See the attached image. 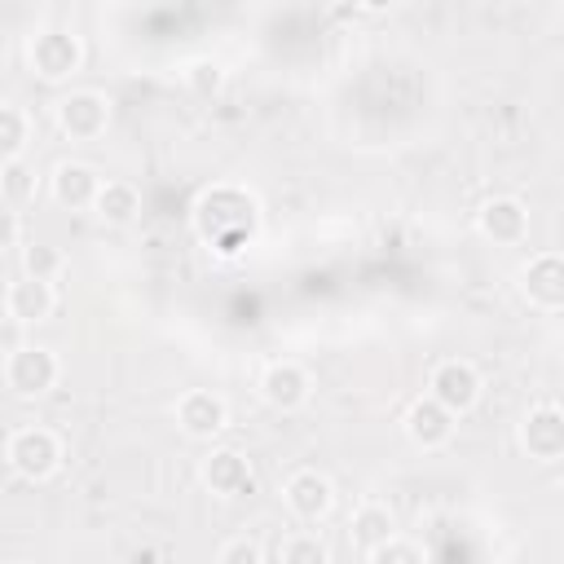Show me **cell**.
<instances>
[{"instance_id": "cell-1", "label": "cell", "mask_w": 564, "mask_h": 564, "mask_svg": "<svg viewBox=\"0 0 564 564\" xmlns=\"http://www.w3.org/2000/svg\"><path fill=\"white\" fill-rule=\"evenodd\" d=\"M256 220H260L256 198L234 185H216L194 203V229L220 256H238L256 238Z\"/></svg>"}, {"instance_id": "cell-2", "label": "cell", "mask_w": 564, "mask_h": 564, "mask_svg": "<svg viewBox=\"0 0 564 564\" xmlns=\"http://www.w3.org/2000/svg\"><path fill=\"white\" fill-rule=\"evenodd\" d=\"M4 458L22 480H48L62 463V441L48 427H18L4 445Z\"/></svg>"}, {"instance_id": "cell-3", "label": "cell", "mask_w": 564, "mask_h": 564, "mask_svg": "<svg viewBox=\"0 0 564 564\" xmlns=\"http://www.w3.org/2000/svg\"><path fill=\"white\" fill-rule=\"evenodd\" d=\"M57 375H62V366H57L53 348H40V344H22V348H13L9 361H4V388H9L13 397H22V401L44 397V392L57 383Z\"/></svg>"}, {"instance_id": "cell-4", "label": "cell", "mask_w": 564, "mask_h": 564, "mask_svg": "<svg viewBox=\"0 0 564 564\" xmlns=\"http://www.w3.org/2000/svg\"><path fill=\"white\" fill-rule=\"evenodd\" d=\"M480 388H485V383H480V370H476L471 361H463V357H445V361H436L432 375H427V397L441 401L454 419L467 414V410H476Z\"/></svg>"}, {"instance_id": "cell-5", "label": "cell", "mask_w": 564, "mask_h": 564, "mask_svg": "<svg viewBox=\"0 0 564 564\" xmlns=\"http://www.w3.org/2000/svg\"><path fill=\"white\" fill-rule=\"evenodd\" d=\"M26 62L40 79H66L79 70L84 62V48H79V35L62 31V26H44L26 40Z\"/></svg>"}, {"instance_id": "cell-6", "label": "cell", "mask_w": 564, "mask_h": 564, "mask_svg": "<svg viewBox=\"0 0 564 564\" xmlns=\"http://www.w3.org/2000/svg\"><path fill=\"white\" fill-rule=\"evenodd\" d=\"M53 119H57V132L70 137V141H97L110 123V101L93 88H75L66 97H57L53 106Z\"/></svg>"}, {"instance_id": "cell-7", "label": "cell", "mask_w": 564, "mask_h": 564, "mask_svg": "<svg viewBox=\"0 0 564 564\" xmlns=\"http://www.w3.org/2000/svg\"><path fill=\"white\" fill-rule=\"evenodd\" d=\"M282 502H286V511H291L295 520L317 524V520H326L330 507H335V485H330V476H322L317 467H300V471L286 476Z\"/></svg>"}, {"instance_id": "cell-8", "label": "cell", "mask_w": 564, "mask_h": 564, "mask_svg": "<svg viewBox=\"0 0 564 564\" xmlns=\"http://www.w3.org/2000/svg\"><path fill=\"white\" fill-rule=\"evenodd\" d=\"M520 445L529 458L538 463H555L564 458V405L542 401L520 419Z\"/></svg>"}, {"instance_id": "cell-9", "label": "cell", "mask_w": 564, "mask_h": 564, "mask_svg": "<svg viewBox=\"0 0 564 564\" xmlns=\"http://www.w3.org/2000/svg\"><path fill=\"white\" fill-rule=\"evenodd\" d=\"M520 295L533 308H564V251H542L520 269Z\"/></svg>"}, {"instance_id": "cell-10", "label": "cell", "mask_w": 564, "mask_h": 564, "mask_svg": "<svg viewBox=\"0 0 564 564\" xmlns=\"http://www.w3.org/2000/svg\"><path fill=\"white\" fill-rule=\"evenodd\" d=\"M176 427H181L185 436H194V441H212L216 432L229 427V405H225V397H216V392H207V388L181 392V401H176Z\"/></svg>"}, {"instance_id": "cell-11", "label": "cell", "mask_w": 564, "mask_h": 564, "mask_svg": "<svg viewBox=\"0 0 564 564\" xmlns=\"http://www.w3.org/2000/svg\"><path fill=\"white\" fill-rule=\"evenodd\" d=\"M476 229H480L489 242H498V247H516V242H524V234H529V207H524L516 194H494L489 203H480Z\"/></svg>"}, {"instance_id": "cell-12", "label": "cell", "mask_w": 564, "mask_h": 564, "mask_svg": "<svg viewBox=\"0 0 564 564\" xmlns=\"http://www.w3.org/2000/svg\"><path fill=\"white\" fill-rule=\"evenodd\" d=\"M101 185H106V181H101L88 163H57L53 176H48L53 203H57V207H70V212H93Z\"/></svg>"}, {"instance_id": "cell-13", "label": "cell", "mask_w": 564, "mask_h": 564, "mask_svg": "<svg viewBox=\"0 0 564 564\" xmlns=\"http://www.w3.org/2000/svg\"><path fill=\"white\" fill-rule=\"evenodd\" d=\"M308 392H313V379H308V370L295 366V361H273V366L260 375V397H264V405H273V410H282V414L300 410V405L308 401Z\"/></svg>"}, {"instance_id": "cell-14", "label": "cell", "mask_w": 564, "mask_h": 564, "mask_svg": "<svg viewBox=\"0 0 564 564\" xmlns=\"http://www.w3.org/2000/svg\"><path fill=\"white\" fill-rule=\"evenodd\" d=\"M401 427H405V436H410L419 449H441V445L454 436V414H449L441 401L419 397V401H410Z\"/></svg>"}, {"instance_id": "cell-15", "label": "cell", "mask_w": 564, "mask_h": 564, "mask_svg": "<svg viewBox=\"0 0 564 564\" xmlns=\"http://www.w3.org/2000/svg\"><path fill=\"white\" fill-rule=\"evenodd\" d=\"M4 308H9V317H13L18 326H40V322L53 317V308H57V291H53V282L18 278V282H9Z\"/></svg>"}, {"instance_id": "cell-16", "label": "cell", "mask_w": 564, "mask_h": 564, "mask_svg": "<svg viewBox=\"0 0 564 564\" xmlns=\"http://www.w3.org/2000/svg\"><path fill=\"white\" fill-rule=\"evenodd\" d=\"M198 476H203V485H207L212 494H220V498H238V494L251 489V463H247V454H238V449H212V454L203 458Z\"/></svg>"}, {"instance_id": "cell-17", "label": "cell", "mask_w": 564, "mask_h": 564, "mask_svg": "<svg viewBox=\"0 0 564 564\" xmlns=\"http://www.w3.org/2000/svg\"><path fill=\"white\" fill-rule=\"evenodd\" d=\"M348 538L361 555H375L379 546H388L397 538V516L383 507V502H361L348 520Z\"/></svg>"}, {"instance_id": "cell-18", "label": "cell", "mask_w": 564, "mask_h": 564, "mask_svg": "<svg viewBox=\"0 0 564 564\" xmlns=\"http://www.w3.org/2000/svg\"><path fill=\"white\" fill-rule=\"evenodd\" d=\"M137 212H141V198H137V189L128 181H106L101 194H97V203H93V216L101 225H115V229L119 225H132Z\"/></svg>"}, {"instance_id": "cell-19", "label": "cell", "mask_w": 564, "mask_h": 564, "mask_svg": "<svg viewBox=\"0 0 564 564\" xmlns=\"http://www.w3.org/2000/svg\"><path fill=\"white\" fill-rule=\"evenodd\" d=\"M26 141H31V119H26V110H22L18 101H4V106H0V154H4V163H18L22 150H26Z\"/></svg>"}, {"instance_id": "cell-20", "label": "cell", "mask_w": 564, "mask_h": 564, "mask_svg": "<svg viewBox=\"0 0 564 564\" xmlns=\"http://www.w3.org/2000/svg\"><path fill=\"white\" fill-rule=\"evenodd\" d=\"M278 564H330V551L322 538L313 533H291L282 546H278Z\"/></svg>"}, {"instance_id": "cell-21", "label": "cell", "mask_w": 564, "mask_h": 564, "mask_svg": "<svg viewBox=\"0 0 564 564\" xmlns=\"http://www.w3.org/2000/svg\"><path fill=\"white\" fill-rule=\"evenodd\" d=\"M57 273H62V256H57V247H48V242H26V247H22V278L53 282Z\"/></svg>"}, {"instance_id": "cell-22", "label": "cell", "mask_w": 564, "mask_h": 564, "mask_svg": "<svg viewBox=\"0 0 564 564\" xmlns=\"http://www.w3.org/2000/svg\"><path fill=\"white\" fill-rule=\"evenodd\" d=\"M0 189H4V203H9V212H13V207H22V203L31 198V189H35V176L26 172V163H22V159L0 167Z\"/></svg>"}, {"instance_id": "cell-23", "label": "cell", "mask_w": 564, "mask_h": 564, "mask_svg": "<svg viewBox=\"0 0 564 564\" xmlns=\"http://www.w3.org/2000/svg\"><path fill=\"white\" fill-rule=\"evenodd\" d=\"M185 84H189L198 97H212V93H220V84H225V66H220L216 57H198V62H189V70H185Z\"/></svg>"}, {"instance_id": "cell-24", "label": "cell", "mask_w": 564, "mask_h": 564, "mask_svg": "<svg viewBox=\"0 0 564 564\" xmlns=\"http://www.w3.org/2000/svg\"><path fill=\"white\" fill-rule=\"evenodd\" d=\"M370 564H427L423 546L419 542H405V538H392L388 546H379L375 555H366Z\"/></svg>"}, {"instance_id": "cell-25", "label": "cell", "mask_w": 564, "mask_h": 564, "mask_svg": "<svg viewBox=\"0 0 564 564\" xmlns=\"http://www.w3.org/2000/svg\"><path fill=\"white\" fill-rule=\"evenodd\" d=\"M216 564H264V551H260L256 538H229L216 551Z\"/></svg>"}, {"instance_id": "cell-26", "label": "cell", "mask_w": 564, "mask_h": 564, "mask_svg": "<svg viewBox=\"0 0 564 564\" xmlns=\"http://www.w3.org/2000/svg\"><path fill=\"white\" fill-rule=\"evenodd\" d=\"M4 247H9V251L22 247V242H18V212H4Z\"/></svg>"}, {"instance_id": "cell-27", "label": "cell", "mask_w": 564, "mask_h": 564, "mask_svg": "<svg viewBox=\"0 0 564 564\" xmlns=\"http://www.w3.org/2000/svg\"><path fill=\"white\" fill-rule=\"evenodd\" d=\"M18 564H35V560H18Z\"/></svg>"}]
</instances>
